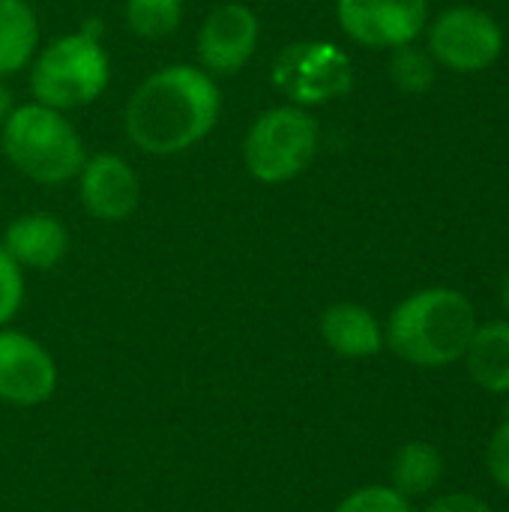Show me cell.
Here are the masks:
<instances>
[{"label":"cell","instance_id":"1","mask_svg":"<svg viewBox=\"0 0 509 512\" xmlns=\"http://www.w3.org/2000/svg\"><path fill=\"white\" fill-rule=\"evenodd\" d=\"M222 90L210 72L171 63L150 72L129 96L123 126L129 141L150 156H177L201 144L219 123Z\"/></svg>","mask_w":509,"mask_h":512},{"label":"cell","instance_id":"2","mask_svg":"<svg viewBox=\"0 0 509 512\" xmlns=\"http://www.w3.org/2000/svg\"><path fill=\"white\" fill-rule=\"evenodd\" d=\"M477 324V309L462 291L423 288L390 312L384 345L411 366L441 369L465 357Z\"/></svg>","mask_w":509,"mask_h":512},{"label":"cell","instance_id":"3","mask_svg":"<svg viewBox=\"0 0 509 512\" xmlns=\"http://www.w3.org/2000/svg\"><path fill=\"white\" fill-rule=\"evenodd\" d=\"M0 150L33 183L60 186L78 177L87 150L75 123L42 102L15 105L0 126Z\"/></svg>","mask_w":509,"mask_h":512},{"label":"cell","instance_id":"4","mask_svg":"<svg viewBox=\"0 0 509 512\" xmlns=\"http://www.w3.org/2000/svg\"><path fill=\"white\" fill-rule=\"evenodd\" d=\"M111 81V60L102 45L99 21L48 42L30 60V93L57 111H75L96 102Z\"/></svg>","mask_w":509,"mask_h":512},{"label":"cell","instance_id":"5","mask_svg":"<svg viewBox=\"0 0 509 512\" xmlns=\"http://www.w3.org/2000/svg\"><path fill=\"white\" fill-rule=\"evenodd\" d=\"M321 129L309 108L300 105H276L255 117L243 138V165L246 171L264 183L279 186L297 180L318 156Z\"/></svg>","mask_w":509,"mask_h":512},{"label":"cell","instance_id":"6","mask_svg":"<svg viewBox=\"0 0 509 512\" xmlns=\"http://www.w3.org/2000/svg\"><path fill=\"white\" fill-rule=\"evenodd\" d=\"M273 84L291 99V105H324L351 93L354 63L333 42L303 39L282 48L273 63Z\"/></svg>","mask_w":509,"mask_h":512},{"label":"cell","instance_id":"7","mask_svg":"<svg viewBox=\"0 0 509 512\" xmlns=\"http://www.w3.org/2000/svg\"><path fill=\"white\" fill-rule=\"evenodd\" d=\"M504 51V30L486 9L453 6L429 27V54L453 72H483Z\"/></svg>","mask_w":509,"mask_h":512},{"label":"cell","instance_id":"8","mask_svg":"<svg viewBox=\"0 0 509 512\" xmlns=\"http://www.w3.org/2000/svg\"><path fill=\"white\" fill-rule=\"evenodd\" d=\"M60 372L51 351L24 330L0 327V402L39 408L57 393Z\"/></svg>","mask_w":509,"mask_h":512},{"label":"cell","instance_id":"9","mask_svg":"<svg viewBox=\"0 0 509 512\" xmlns=\"http://www.w3.org/2000/svg\"><path fill=\"white\" fill-rule=\"evenodd\" d=\"M336 18L363 48H399L423 33L429 0H336Z\"/></svg>","mask_w":509,"mask_h":512},{"label":"cell","instance_id":"10","mask_svg":"<svg viewBox=\"0 0 509 512\" xmlns=\"http://www.w3.org/2000/svg\"><path fill=\"white\" fill-rule=\"evenodd\" d=\"M261 21L246 3H222L207 12L198 30V63L213 78L237 75L255 57Z\"/></svg>","mask_w":509,"mask_h":512},{"label":"cell","instance_id":"11","mask_svg":"<svg viewBox=\"0 0 509 512\" xmlns=\"http://www.w3.org/2000/svg\"><path fill=\"white\" fill-rule=\"evenodd\" d=\"M75 180L84 210L99 222H126L141 207V180L117 153L87 156Z\"/></svg>","mask_w":509,"mask_h":512},{"label":"cell","instance_id":"12","mask_svg":"<svg viewBox=\"0 0 509 512\" xmlns=\"http://www.w3.org/2000/svg\"><path fill=\"white\" fill-rule=\"evenodd\" d=\"M0 246L21 270H51L69 252V231L51 213H24L6 225Z\"/></svg>","mask_w":509,"mask_h":512},{"label":"cell","instance_id":"13","mask_svg":"<svg viewBox=\"0 0 509 512\" xmlns=\"http://www.w3.org/2000/svg\"><path fill=\"white\" fill-rule=\"evenodd\" d=\"M321 339L324 345L345 360H369L384 351V327L372 309L339 300L321 315Z\"/></svg>","mask_w":509,"mask_h":512},{"label":"cell","instance_id":"14","mask_svg":"<svg viewBox=\"0 0 509 512\" xmlns=\"http://www.w3.org/2000/svg\"><path fill=\"white\" fill-rule=\"evenodd\" d=\"M462 360L468 378L480 390L492 396H509V321L477 324Z\"/></svg>","mask_w":509,"mask_h":512},{"label":"cell","instance_id":"15","mask_svg":"<svg viewBox=\"0 0 509 512\" xmlns=\"http://www.w3.org/2000/svg\"><path fill=\"white\" fill-rule=\"evenodd\" d=\"M39 51V18L30 0H0V78L30 66Z\"/></svg>","mask_w":509,"mask_h":512},{"label":"cell","instance_id":"16","mask_svg":"<svg viewBox=\"0 0 509 512\" xmlns=\"http://www.w3.org/2000/svg\"><path fill=\"white\" fill-rule=\"evenodd\" d=\"M444 480V456L429 441H408L390 462V486L408 501L423 498Z\"/></svg>","mask_w":509,"mask_h":512},{"label":"cell","instance_id":"17","mask_svg":"<svg viewBox=\"0 0 509 512\" xmlns=\"http://www.w3.org/2000/svg\"><path fill=\"white\" fill-rule=\"evenodd\" d=\"M186 0H123L126 27L138 39H165L183 21Z\"/></svg>","mask_w":509,"mask_h":512},{"label":"cell","instance_id":"18","mask_svg":"<svg viewBox=\"0 0 509 512\" xmlns=\"http://www.w3.org/2000/svg\"><path fill=\"white\" fill-rule=\"evenodd\" d=\"M390 78L402 93L423 96L435 87V78H438L435 57L414 48V42L399 45V48H393V57H390Z\"/></svg>","mask_w":509,"mask_h":512},{"label":"cell","instance_id":"19","mask_svg":"<svg viewBox=\"0 0 509 512\" xmlns=\"http://www.w3.org/2000/svg\"><path fill=\"white\" fill-rule=\"evenodd\" d=\"M333 512H414V507L393 486H363L342 498Z\"/></svg>","mask_w":509,"mask_h":512},{"label":"cell","instance_id":"20","mask_svg":"<svg viewBox=\"0 0 509 512\" xmlns=\"http://www.w3.org/2000/svg\"><path fill=\"white\" fill-rule=\"evenodd\" d=\"M24 306V270L0 246V327H6Z\"/></svg>","mask_w":509,"mask_h":512},{"label":"cell","instance_id":"21","mask_svg":"<svg viewBox=\"0 0 509 512\" xmlns=\"http://www.w3.org/2000/svg\"><path fill=\"white\" fill-rule=\"evenodd\" d=\"M486 471L489 477L509 492V420H504L495 435L489 438V447H486Z\"/></svg>","mask_w":509,"mask_h":512},{"label":"cell","instance_id":"22","mask_svg":"<svg viewBox=\"0 0 509 512\" xmlns=\"http://www.w3.org/2000/svg\"><path fill=\"white\" fill-rule=\"evenodd\" d=\"M423 512H492V507L477 498V495H468V492H450V495H441L435 498Z\"/></svg>","mask_w":509,"mask_h":512},{"label":"cell","instance_id":"23","mask_svg":"<svg viewBox=\"0 0 509 512\" xmlns=\"http://www.w3.org/2000/svg\"><path fill=\"white\" fill-rule=\"evenodd\" d=\"M15 108V102H12V90L3 84V78H0V126H3V120L9 117V111Z\"/></svg>","mask_w":509,"mask_h":512},{"label":"cell","instance_id":"24","mask_svg":"<svg viewBox=\"0 0 509 512\" xmlns=\"http://www.w3.org/2000/svg\"><path fill=\"white\" fill-rule=\"evenodd\" d=\"M501 303H504V309H507L509 315V270L504 273V279H501Z\"/></svg>","mask_w":509,"mask_h":512},{"label":"cell","instance_id":"25","mask_svg":"<svg viewBox=\"0 0 509 512\" xmlns=\"http://www.w3.org/2000/svg\"><path fill=\"white\" fill-rule=\"evenodd\" d=\"M504 420H509V402H507V417H504Z\"/></svg>","mask_w":509,"mask_h":512}]
</instances>
